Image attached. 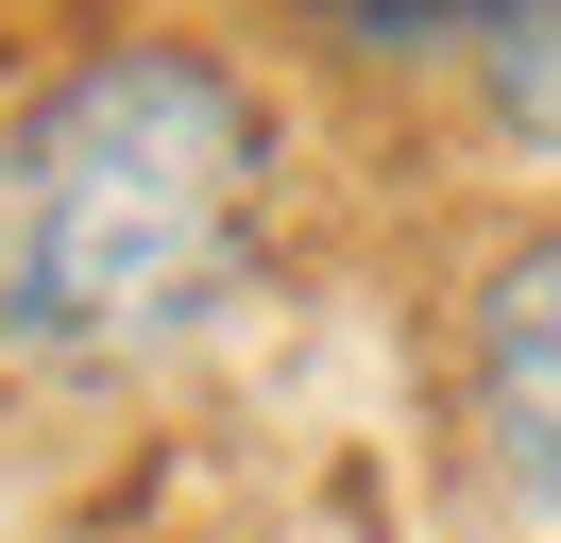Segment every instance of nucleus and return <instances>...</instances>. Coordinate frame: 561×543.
Instances as JSON below:
<instances>
[{"label":"nucleus","instance_id":"f257e3e1","mask_svg":"<svg viewBox=\"0 0 561 543\" xmlns=\"http://www.w3.org/2000/svg\"><path fill=\"white\" fill-rule=\"evenodd\" d=\"M289 136L205 34H85L0 102V373L103 391L239 323L273 272Z\"/></svg>","mask_w":561,"mask_h":543},{"label":"nucleus","instance_id":"f03ea898","mask_svg":"<svg viewBox=\"0 0 561 543\" xmlns=\"http://www.w3.org/2000/svg\"><path fill=\"white\" fill-rule=\"evenodd\" d=\"M459 441L527 527H561V204L493 238L459 289Z\"/></svg>","mask_w":561,"mask_h":543},{"label":"nucleus","instance_id":"7ed1b4c3","mask_svg":"<svg viewBox=\"0 0 561 543\" xmlns=\"http://www.w3.org/2000/svg\"><path fill=\"white\" fill-rule=\"evenodd\" d=\"M307 51H341V68H477V34L511 18V0H273Z\"/></svg>","mask_w":561,"mask_h":543},{"label":"nucleus","instance_id":"20e7f679","mask_svg":"<svg viewBox=\"0 0 561 543\" xmlns=\"http://www.w3.org/2000/svg\"><path fill=\"white\" fill-rule=\"evenodd\" d=\"M459 85H477V119L511 136L527 170H561V0H511V18L477 34V68H459Z\"/></svg>","mask_w":561,"mask_h":543}]
</instances>
